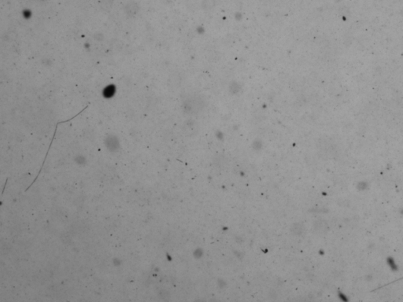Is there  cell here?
Returning a JSON list of instances; mask_svg holds the SVG:
<instances>
[{"label": "cell", "instance_id": "obj_1", "mask_svg": "<svg viewBox=\"0 0 403 302\" xmlns=\"http://www.w3.org/2000/svg\"><path fill=\"white\" fill-rule=\"evenodd\" d=\"M387 263H388L389 266H390V267L392 269V270H393V271L398 270V267H397L396 264H395V261H394L393 258H392V257H388V259H387Z\"/></svg>", "mask_w": 403, "mask_h": 302}]
</instances>
